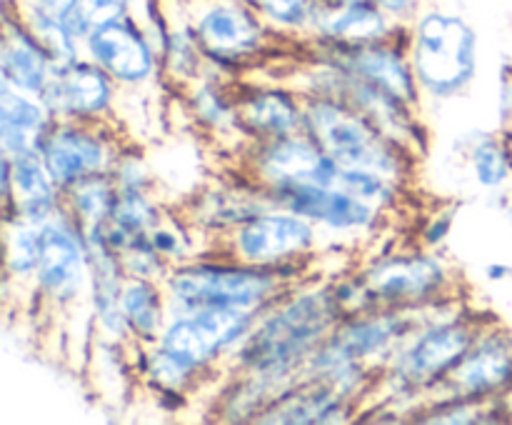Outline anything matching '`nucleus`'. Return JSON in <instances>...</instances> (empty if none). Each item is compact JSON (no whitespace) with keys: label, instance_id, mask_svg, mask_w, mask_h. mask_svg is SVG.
Returning <instances> with one entry per match:
<instances>
[{"label":"nucleus","instance_id":"1","mask_svg":"<svg viewBox=\"0 0 512 425\" xmlns=\"http://www.w3.org/2000/svg\"><path fill=\"white\" fill-rule=\"evenodd\" d=\"M345 318L333 283L308 275L258 315L248 338L230 355L228 373H263L298 383L315 350Z\"/></svg>","mask_w":512,"mask_h":425},{"label":"nucleus","instance_id":"2","mask_svg":"<svg viewBox=\"0 0 512 425\" xmlns=\"http://www.w3.org/2000/svg\"><path fill=\"white\" fill-rule=\"evenodd\" d=\"M483 323L485 320L470 313L460 298L435 303L433 315L410 333L380 370L368 398L375 400L370 413H393L398 423L413 420L428 395L458 368Z\"/></svg>","mask_w":512,"mask_h":425},{"label":"nucleus","instance_id":"3","mask_svg":"<svg viewBox=\"0 0 512 425\" xmlns=\"http://www.w3.org/2000/svg\"><path fill=\"white\" fill-rule=\"evenodd\" d=\"M310 263H293L285 268H258L218 253L195 255L175 263L165 278V290L173 310L238 308L263 313L278 303L293 285L303 283Z\"/></svg>","mask_w":512,"mask_h":425},{"label":"nucleus","instance_id":"4","mask_svg":"<svg viewBox=\"0 0 512 425\" xmlns=\"http://www.w3.org/2000/svg\"><path fill=\"white\" fill-rule=\"evenodd\" d=\"M275 80H283L300 95H328L350 105L363 113L385 138H390L418 160L428 153L430 133L420 118V110L340 65L305 53L295 68Z\"/></svg>","mask_w":512,"mask_h":425},{"label":"nucleus","instance_id":"5","mask_svg":"<svg viewBox=\"0 0 512 425\" xmlns=\"http://www.w3.org/2000/svg\"><path fill=\"white\" fill-rule=\"evenodd\" d=\"M303 130L345 170H373L408 188L418 158L385 138L363 113L328 95H303Z\"/></svg>","mask_w":512,"mask_h":425},{"label":"nucleus","instance_id":"6","mask_svg":"<svg viewBox=\"0 0 512 425\" xmlns=\"http://www.w3.org/2000/svg\"><path fill=\"white\" fill-rule=\"evenodd\" d=\"M410 65L425 100L448 103L473 85L480 63V40L463 15L425 10L408 23Z\"/></svg>","mask_w":512,"mask_h":425},{"label":"nucleus","instance_id":"7","mask_svg":"<svg viewBox=\"0 0 512 425\" xmlns=\"http://www.w3.org/2000/svg\"><path fill=\"white\" fill-rule=\"evenodd\" d=\"M368 288L375 308H425L448 298H460L463 278L438 250L418 245L370 258L355 270Z\"/></svg>","mask_w":512,"mask_h":425},{"label":"nucleus","instance_id":"8","mask_svg":"<svg viewBox=\"0 0 512 425\" xmlns=\"http://www.w3.org/2000/svg\"><path fill=\"white\" fill-rule=\"evenodd\" d=\"M193 25L208 73L230 83L243 80L253 65L263 63L275 43V30L245 0H208L195 13Z\"/></svg>","mask_w":512,"mask_h":425},{"label":"nucleus","instance_id":"9","mask_svg":"<svg viewBox=\"0 0 512 425\" xmlns=\"http://www.w3.org/2000/svg\"><path fill=\"white\" fill-rule=\"evenodd\" d=\"M320 243V228L308 218L290 210L275 208L258 213L243 225L210 243V253L258 265V268H285L293 263H310Z\"/></svg>","mask_w":512,"mask_h":425},{"label":"nucleus","instance_id":"10","mask_svg":"<svg viewBox=\"0 0 512 425\" xmlns=\"http://www.w3.org/2000/svg\"><path fill=\"white\" fill-rule=\"evenodd\" d=\"M33 288L38 298L53 308H70L90 295L85 228L65 208L40 225V260Z\"/></svg>","mask_w":512,"mask_h":425},{"label":"nucleus","instance_id":"11","mask_svg":"<svg viewBox=\"0 0 512 425\" xmlns=\"http://www.w3.org/2000/svg\"><path fill=\"white\" fill-rule=\"evenodd\" d=\"M240 173L258 183L260 188H280V185H338L340 168L305 130L283 138L248 140L238 148Z\"/></svg>","mask_w":512,"mask_h":425},{"label":"nucleus","instance_id":"12","mask_svg":"<svg viewBox=\"0 0 512 425\" xmlns=\"http://www.w3.org/2000/svg\"><path fill=\"white\" fill-rule=\"evenodd\" d=\"M433 310L435 303L425 308H370L363 313H348L335 325L323 348L380 373L395 350L433 315Z\"/></svg>","mask_w":512,"mask_h":425},{"label":"nucleus","instance_id":"13","mask_svg":"<svg viewBox=\"0 0 512 425\" xmlns=\"http://www.w3.org/2000/svg\"><path fill=\"white\" fill-rule=\"evenodd\" d=\"M123 150L120 133L110 120H55L40 158L65 190L88 175L110 173Z\"/></svg>","mask_w":512,"mask_h":425},{"label":"nucleus","instance_id":"14","mask_svg":"<svg viewBox=\"0 0 512 425\" xmlns=\"http://www.w3.org/2000/svg\"><path fill=\"white\" fill-rule=\"evenodd\" d=\"M265 193L275 208L303 215L325 233L343 238H375L385 228V213L340 185L298 183L268 188Z\"/></svg>","mask_w":512,"mask_h":425},{"label":"nucleus","instance_id":"15","mask_svg":"<svg viewBox=\"0 0 512 425\" xmlns=\"http://www.w3.org/2000/svg\"><path fill=\"white\" fill-rule=\"evenodd\" d=\"M305 53L360 75L368 83L388 90L390 95L400 98L403 103L413 105V108H423V90H420L418 78L413 73V65H410L408 50H405V38L368 45H343L328 43V40L305 38Z\"/></svg>","mask_w":512,"mask_h":425},{"label":"nucleus","instance_id":"16","mask_svg":"<svg viewBox=\"0 0 512 425\" xmlns=\"http://www.w3.org/2000/svg\"><path fill=\"white\" fill-rule=\"evenodd\" d=\"M512 385V330L505 328L495 318L485 320L483 328L475 335L473 345L460 360L458 368L450 373L445 383H440L428 400L473 398V400H498ZM425 400V403H428Z\"/></svg>","mask_w":512,"mask_h":425},{"label":"nucleus","instance_id":"17","mask_svg":"<svg viewBox=\"0 0 512 425\" xmlns=\"http://www.w3.org/2000/svg\"><path fill=\"white\" fill-rule=\"evenodd\" d=\"M83 55L100 65L120 88H140L163 73V58L153 35L130 15L90 30Z\"/></svg>","mask_w":512,"mask_h":425},{"label":"nucleus","instance_id":"18","mask_svg":"<svg viewBox=\"0 0 512 425\" xmlns=\"http://www.w3.org/2000/svg\"><path fill=\"white\" fill-rule=\"evenodd\" d=\"M270 205L273 203L265 188L245 178L243 173H233L210 180L208 185L190 193L178 215L195 230V235L213 243L233 233L245 220L268 210Z\"/></svg>","mask_w":512,"mask_h":425},{"label":"nucleus","instance_id":"19","mask_svg":"<svg viewBox=\"0 0 512 425\" xmlns=\"http://www.w3.org/2000/svg\"><path fill=\"white\" fill-rule=\"evenodd\" d=\"M120 85L90 58L55 65L43 103L55 120H110Z\"/></svg>","mask_w":512,"mask_h":425},{"label":"nucleus","instance_id":"20","mask_svg":"<svg viewBox=\"0 0 512 425\" xmlns=\"http://www.w3.org/2000/svg\"><path fill=\"white\" fill-rule=\"evenodd\" d=\"M235 105L245 143L303 130V95L283 80H235Z\"/></svg>","mask_w":512,"mask_h":425},{"label":"nucleus","instance_id":"21","mask_svg":"<svg viewBox=\"0 0 512 425\" xmlns=\"http://www.w3.org/2000/svg\"><path fill=\"white\" fill-rule=\"evenodd\" d=\"M85 243H88L90 255V313H93L95 330L103 340L110 343L128 345L130 330L125 323L123 305H120V295H123L125 285V268L120 255L105 240L103 228H85Z\"/></svg>","mask_w":512,"mask_h":425},{"label":"nucleus","instance_id":"22","mask_svg":"<svg viewBox=\"0 0 512 425\" xmlns=\"http://www.w3.org/2000/svg\"><path fill=\"white\" fill-rule=\"evenodd\" d=\"M405 35H408V23L393 18L380 5L368 3V0H358V3L320 0L308 38L343 45H368L403 40Z\"/></svg>","mask_w":512,"mask_h":425},{"label":"nucleus","instance_id":"23","mask_svg":"<svg viewBox=\"0 0 512 425\" xmlns=\"http://www.w3.org/2000/svg\"><path fill=\"white\" fill-rule=\"evenodd\" d=\"M360 405L320 380L300 378L258 418L263 425H335L358 418Z\"/></svg>","mask_w":512,"mask_h":425},{"label":"nucleus","instance_id":"24","mask_svg":"<svg viewBox=\"0 0 512 425\" xmlns=\"http://www.w3.org/2000/svg\"><path fill=\"white\" fill-rule=\"evenodd\" d=\"M53 70V55L30 33L23 18L5 15L3 40H0V83L23 93L43 95L53 78Z\"/></svg>","mask_w":512,"mask_h":425},{"label":"nucleus","instance_id":"25","mask_svg":"<svg viewBox=\"0 0 512 425\" xmlns=\"http://www.w3.org/2000/svg\"><path fill=\"white\" fill-rule=\"evenodd\" d=\"M58 210H63V188L55 183L40 153L10 158V198L3 200V218L43 225Z\"/></svg>","mask_w":512,"mask_h":425},{"label":"nucleus","instance_id":"26","mask_svg":"<svg viewBox=\"0 0 512 425\" xmlns=\"http://www.w3.org/2000/svg\"><path fill=\"white\" fill-rule=\"evenodd\" d=\"M55 118L40 95L23 93L0 83V153H40Z\"/></svg>","mask_w":512,"mask_h":425},{"label":"nucleus","instance_id":"27","mask_svg":"<svg viewBox=\"0 0 512 425\" xmlns=\"http://www.w3.org/2000/svg\"><path fill=\"white\" fill-rule=\"evenodd\" d=\"M180 93H183V105L195 128L203 130L208 138L220 140V143L233 140L238 148H243L245 138L238 125L235 83L218 78L213 73H205L203 78L185 85Z\"/></svg>","mask_w":512,"mask_h":425},{"label":"nucleus","instance_id":"28","mask_svg":"<svg viewBox=\"0 0 512 425\" xmlns=\"http://www.w3.org/2000/svg\"><path fill=\"white\" fill-rule=\"evenodd\" d=\"M293 383L263 373H228L213 413L223 423H258L260 415Z\"/></svg>","mask_w":512,"mask_h":425},{"label":"nucleus","instance_id":"29","mask_svg":"<svg viewBox=\"0 0 512 425\" xmlns=\"http://www.w3.org/2000/svg\"><path fill=\"white\" fill-rule=\"evenodd\" d=\"M120 305H123L130 340L143 345L158 343L170 318V298L165 285L158 280L125 278Z\"/></svg>","mask_w":512,"mask_h":425},{"label":"nucleus","instance_id":"30","mask_svg":"<svg viewBox=\"0 0 512 425\" xmlns=\"http://www.w3.org/2000/svg\"><path fill=\"white\" fill-rule=\"evenodd\" d=\"M465 153H468L470 175L475 185L488 193H503L512 183V148L503 135L473 130L465 138Z\"/></svg>","mask_w":512,"mask_h":425},{"label":"nucleus","instance_id":"31","mask_svg":"<svg viewBox=\"0 0 512 425\" xmlns=\"http://www.w3.org/2000/svg\"><path fill=\"white\" fill-rule=\"evenodd\" d=\"M115 200H118V185L110 173L88 175L63 190V208L83 228H103L113 215Z\"/></svg>","mask_w":512,"mask_h":425},{"label":"nucleus","instance_id":"32","mask_svg":"<svg viewBox=\"0 0 512 425\" xmlns=\"http://www.w3.org/2000/svg\"><path fill=\"white\" fill-rule=\"evenodd\" d=\"M40 260V225L23 218L5 220V280L3 283H33Z\"/></svg>","mask_w":512,"mask_h":425},{"label":"nucleus","instance_id":"33","mask_svg":"<svg viewBox=\"0 0 512 425\" xmlns=\"http://www.w3.org/2000/svg\"><path fill=\"white\" fill-rule=\"evenodd\" d=\"M20 18H23V23L28 25L30 33H33L35 38L48 48V53L53 55L55 65L73 63V60L83 58V43L70 33V28L63 23V20L45 13V10L38 8L35 3H30L28 8H25V13H20Z\"/></svg>","mask_w":512,"mask_h":425},{"label":"nucleus","instance_id":"34","mask_svg":"<svg viewBox=\"0 0 512 425\" xmlns=\"http://www.w3.org/2000/svg\"><path fill=\"white\" fill-rule=\"evenodd\" d=\"M165 218L168 213L153 195V190H118V200H115L108 223L120 225L133 235H148Z\"/></svg>","mask_w":512,"mask_h":425},{"label":"nucleus","instance_id":"35","mask_svg":"<svg viewBox=\"0 0 512 425\" xmlns=\"http://www.w3.org/2000/svg\"><path fill=\"white\" fill-rule=\"evenodd\" d=\"M340 188L350 190L353 195H358L365 203L375 205L380 213H393L398 205H403V193L408 188L395 180L385 178V175L373 173V170H345L340 173Z\"/></svg>","mask_w":512,"mask_h":425},{"label":"nucleus","instance_id":"36","mask_svg":"<svg viewBox=\"0 0 512 425\" xmlns=\"http://www.w3.org/2000/svg\"><path fill=\"white\" fill-rule=\"evenodd\" d=\"M275 33L308 38L320 0H248Z\"/></svg>","mask_w":512,"mask_h":425},{"label":"nucleus","instance_id":"37","mask_svg":"<svg viewBox=\"0 0 512 425\" xmlns=\"http://www.w3.org/2000/svg\"><path fill=\"white\" fill-rule=\"evenodd\" d=\"M120 260H123V268L128 278L158 280V283H165L170 268H173V263L153 248L148 235L138 238L125 253H120Z\"/></svg>","mask_w":512,"mask_h":425},{"label":"nucleus","instance_id":"38","mask_svg":"<svg viewBox=\"0 0 512 425\" xmlns=\"http://www.w3.org/2000/svg\"><path fill=\"white\" fill-rule=\"evenodd\" d=\"M110 175H113L118 190H153L155 188L153 170H150L148 160H145L138 150H123L120 158L115 160Z\"/></svg>","mask_w":512,"mask_h":425},{"label":"nucleus","instance_id":"39","mask_svg":"<svg viewBox=\"0 0 512 425\" xmlns=\"http://www.w3.org/2000/svg\"><path fill=\"white\" fill-rule=\"evenodd\" d=\"M460 203L453 200V203H440L433 213L428 215L423 225H420L418 243L428 250H440L445 243H448L450 233H453V225L458 220Z\"/></svg>","mask_w":512,"mask_h":425},{"label":"nucleus","instance_id":"40","mask_svg":"<svg viewBox=\"0 0 512 425\" xmlns=\"http://www.w3.org/2000/svg\"><path fill=\"white\" fill-rule=\"evenodd\" d=\"M80 15L90 30L130 15V0H80Z\"/></svg>","mask_w":512,"mask_h":425},{"label":"nucleus","instance_id":"41","mask_svg":"<svg viewBox=\"0 0 512 425\" xmlns=\"http://www.w3.org/2000/svg\"><path fill=\"white\" fill-rule=\"evenodd\" d=\"M333 3H358V0H333ZM368 3L380 5L385 13L403 20V23H410V20L418 15V8H420V0H368Z\"/></svg>","mask_w":512,"mask_h":425},{"label":"nucleus","instance_id":"42","mask_svg":"<svg viewBox=\"0 0 512 425\" xmlns=\"http://www.w3.org/2000/svg\"><path fill=\"white\" fill-rule=\"evenodd\" d=\"M500 123L505 133H512V65L508 63L500 75V103H498Z\"/></svg>","mask_w":512,"mask_h":425},{"label":"nucleus","instance_id":"43","mask_svg":"<svg viewBox=\"0 0 512 425\" xmlns=\"http://www.w3.org/2000/svg\"><path fill=\"white\" fill-rule=\"evenodd\" d=\"M485 278L490 283H505L512 278V265L508 263H488L485 265Z\"/></svg>","mask_w":512,"mask_h":425},{"label":"nucleus","instance_id":"44","mask_svg":"<svg viewBox=\"0 0 512 425\" xmlns=\"http://www.w3.org/2000/svg\"><path fill=\"white\" fill-rule=\"evenodd\" d=\"M493 195H498V208H500V213L505 215V223L510 225V230H512V195L510 193H493Z\"/></svg>","mask_w":512,"mask_h":425},{"label":"nucleus","instance_id":"45","mask_svg":"<svg viewBox=\"0 0 512 425\" xmlns=\"http://www.w3.org/2000/svg\"><path fill=\"white\" fill-rule=\"evenodd\" d=\"M498 403H500V408H503V413L508 415V423H510V418H512V385H510L508 393L503 395V398H498Z\"/></svg>","mask_w":512,"mask_h":425},{"label":"nucleus","instance_id":"46","mask_svg":"<svg viewBox=\"0 0 512 425\" xmlns=\"http://www.w3.org/2000/svg\"><path fill=\"white\" fill-rule=\"evenodd\" d=\"M510 423H512V418H510Z\"/></svg>","mask_w":512,"mask_h":425},{"label":"nucleus","instance_id":"47","mask_svg":"<svg viewBox=\"0 0 512 425\" xmlns=\"http://www.w3.org/2000/svg\"><path fill=\"white\" fill-rule=\"evenodd\" d=\"M245 3H248V0H245Z\"/></svg>","mask_w":512,"mask_h":425}]
</instances>
